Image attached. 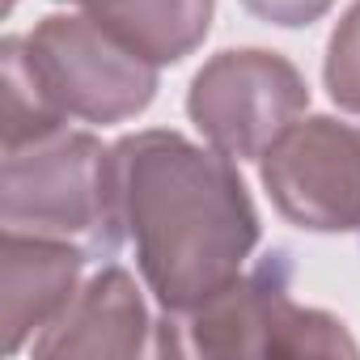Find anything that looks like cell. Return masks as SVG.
Instances as JSON below:
<instances>
[{"mask_svg": "<svg viewBox=\"0 0 360 360\" xmlns=\"http://www.w3.org/2000/svg\"><path fill=\"white\" fill-rule=\"evenodd\" d=\"M0 225L72 242L89 259H115L127 229L119 217L110 148L72 127L5 148Z\"/></svg>", "mask_w": 360, "mask_h": 360, "instance_id": "obj_3", "label": "cell"}, {"mask_svg": "<svg viewBox=\"0 0 360 360\" xmlns=\"http://www.w3.org/2000/svg\"><path fill=\"white\" fill-rule=\"evenodd\" d=\"M77 5H81V0H77ZM9 9H13V0H9Z\"/></svg>", "mask_w": 360, "mask_h": 360, "instance_id": "obj_13", "label": "cell"}, {"mask_svg": "<svg viewBox=\"0 0 360 360\" xmlns=\"http://www.w3.org/2000/svg\"><path fill=\"white\" fill-rule=\"evenodd\" d=\"M0 131H5V148H22L39 136H51L68 127V119L51 106L47 89L39 85L30 60H26V39L9 34L0 43Z\"/></svg>", "mask_w": 360, "mask_h": 360, "instance_id": "obj_10", "label": "cell"}, {"mask_svg": "<svg viewBox=\"0 0 360 360\" xmlns=\"http://www.w3.org/2000/svg\"><path fill=\"white\" fill-rule=\"evenodd\" d=\"M81 9L123 47L165 68L208 39L217 0H81Z\"/></svg>", "mask_w": 360, "mask_h": 360, "instance_id": "obj_9", "label": "cell"}, {"mask_svg": "<svg viewBox=\"0 0 360 360\" xmlns=\"http://www.w3.org/2000/svg\"><path fill=\"white\" fill-rule=\"evenodd\" d=\"M26 60L64 119L123 123L157 98V64L123 47L89 13H51L26 34Z\"/></svg>", "mask_w": 360, "mask_h": 360, "instance_id": "obj_4", "label": "cell"}, {"mask_svg": "<svg viewBox=\"0 0 360 360\" xmlns=\"http://www.w3.org/2000/svg\"><path fill=\"white\" fill-rule=\"evenodd\" d=\"M309 106V85L292 60L263 47L212 56L187 89L195 131L233 161H259Z\"/></svg>", "mask_w": 360, "mask_h": 360, "instance_id": "obj_5", "label": "cell"}, {"mask_svg": "<svg viewBox=\"0 0 360 360\" xmlns=\"http://www.w3.org/2000/svg\"><path fill=\"white\" fill-rule=\"evenodd\" d=\"M157 356H356L352 330L292 297V259L271 250L255 271L187 314H161L153 330Z\"/></svg>", "mask_w": 360, "mask_h": 360, "instance_id": "obj_2", "label": "cell"}, {"mask_svg": "<svg viewBox=\"0 0 360 360\" xmlns=\"http://www.w3.org/2000/svg\"><path fill=\"white\" fill-rule=\"evenodd\" d=\"M242 5L259 22H271V26H284V30H301V26H314L318 18H326L335 0H242Z\"/></svg>", "mask_w": 360, "mask_h": 360, "instance_id": "obj_12", "label": "cell"}, {"mask_svg": "<svg viewBox=\"0 0 360 360\" xmlns=\"http://www.w3.org/2000/svg\"><path fill=\"white\" fill-rule=\"evenodd\" d=\"M259 178L276 212L305 233H360V127L301 115L263 157Z\"/></svg>", "mask_w": 360, "mask_h": 360, "instance_id": "obj_6", "label": "cell"}, {"mask_svg": "<svg viewBox=\"0 0 360 360\" xmlns=\"http://www.w3.org/2000/svg\"><path fill=\"white\" fill-rule=\"evenodd\" d=\"M85 263H94L81 246L5 229L0 238V326L5 352L18 356L43 326H51L64 305L77 297Z\"/></svg>", "mask_w": 360, "mask_h": 360, "instance_id": "obj_8", "label": "cell"}, {"mask_svg": "<svg viewBox=\"0 0 360 360\" xmlns=\"http://www.w3.org/2000/svg\"><path fill=\"white\" fill-rule=\"evenodd\" d=\"M110 161L119 217L161 314H187L246 271L263 229L233 157L144 127L119 136Z\"/></svg>", "mask_w": 360, "mask_h": 360, "instance_id": "obj_1", "label": "cell"}, {"mask_svg": "<svg viewBox=\"0 0 360 360\" xmlns=\"http://www.w3.org/2000/svg\"><path fill=\"white\" fill-rule=\"evenodd\" d=\"M153 330L157 322L140 297V284L123 267L106 263L77 288L64 314L30 339V352L39 360H68V356L131 360V356L153 352Z\"/></svg>", "mask_w": 360, "mask_h": 360, "instance_id": "obj_7", "label": "cell"}, {"mask_svg": "<svg viewBox=\"0 0 360 360\" xmlns=\"http://www.w3.org/2000/svg\"><path fill=\"white\" fill-rule=\"evenodd\" d=\"M322 81L339 110L360 115V0H352L347 13L335 22V30L326 39Z\"/></svg>", "mask_w": 360, "mask_h": 360, "instance_id": "obj_11", "label": "cell"}]
</instances>
